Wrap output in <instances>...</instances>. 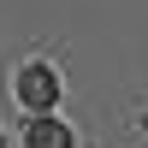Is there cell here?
<instances>
[{
  "label": "cell",
  "mask_w": 148,
  "mask_h": 148,
  "mask_svg": "<svg viewBox=\"0 0 148 148\" xmlns=\"http://www.w3.org/2000/svg\"><path fill=\"white\" fill-rule=\"evenodd\" d=\"M18 101L30 107V113H47V107L59 101V71L53 65H24L18 71Z\"/></svg>",
  "instance_id": "cell-1"
},
{
  "label": "cell",
  "mask_w": 148,
  "mask_h": 148,
  "mask_svg": "<svg viewBox=\"0 0 148 148\" xmlns=\"http://www.w3.org/2000/svg\"><path fill=\"white\" fill-rule=\"evenodd\" d=\"M24 142H30V148H71V130L59 125V119H30Z\"/></svg>",
  "instance_id": "cell-2"
}]
</instances>
